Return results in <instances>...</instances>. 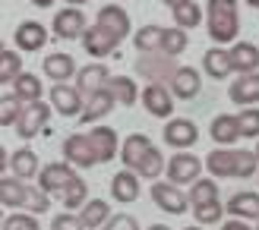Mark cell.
<instances>
[{"label": "cell", "instance_id": "cell-1", "mask_svg": "<svg viewBox=\"0 0 259 230\" xmlns=\"http://www.w3.org/2000/svg\"><path fill=\"white\" fill-rule=\"evenodd\" d=\"M202 170H209L212 180H250L259 174V158L247 148H212L202 158Z\"/></svg>", "mask_w": 259, "mask_h": 230}, {"label": "cell", "instance_id": "cell-2", "mask_svg": "<svg viewBox=\"0 0 259 230\" xmlns=\"http://www.w3.org/2000/svg\"><path fill=\"white\" fill-rule=\"evenodd\" d=\"M205 29L209 38L218 41V47H225L231 41H237L240 35V13H237V0H209L205 4Z\"/></svg>", "mask_w": 259, "mask_h": 230}, {"label": "cell", "instance_id": "cell-3", "mask_svg": "<svg viewBox=\"0 0 259 230\" xmlns=\"http://www.w3.org/2000/svg\"><path fill=\"white\" fill-rule=\"evenodd\" d=\"M48 120H51V104L41 98V101H32V104H22V113H19V120H16L13 130H16V136L22 142H32L48 126Z\"/></svg>", "mask_w": 259, "mask_h": 230}, {"label": "cell", "instance_id": "cell-4", "mask_svg": "<svg viewBox=\"0 0 259 230\" xmlns=\"http://www.w3.org/2000/svg\"><path fill=\"white\" fill-rule=\"evenodd\" d=\"M174 70H177V60L174 57H164L161 50L136 57V76H142L146 82L167 85V82H171V76H174Z\"/></svg>", "mask_w": 259, "mask_h": 230}, {"label": "cell", "instance_id": "cell-5", "mask_svg": "<svg viewBox=\"0 0 259 230\" xmlns=\"http://www.w3.org/2000/svg\"><path fill=\"white\" fill-rule=\"evenodd\" d=\"M164 174H167V183L190 186L193 180L202 177V158L190 155V151H177V155H171V161H164Z\"/></svg>", "mask_w": 259, "mask_h": 230}, {"label": "cell", "instance_id": "cell-6", "mask_svg": "<svg viewBox=\"0 0 259 230\" xmlns=\"http://www.w3.org/2000/svg\"><path fill=\"white\" fill-rule=\"evenodd\" d=\"M161 139L171 148L177 151H187L199 142V126L187 120V117H171V120H164V130H161Z\"/></svg>", "mask_w": 259, "mask_h": 230}, {"label": "cell", "instance_id": "cell-7", "mask_svg": "<svg viewBox=\"0 0 259 230\" xmlns=\"http://www.w3.org/2000/svg\"><path fill=\"white\" fill-rule=\"evenodd\" d=\"M89 29V19L79 7H63L54 13V25H51V32H54L60 41H76V38H82V32Z\"/></svg>", "mask_w": 259, "mask_h": 230}, {"label": "cell", "instance_id": "cell-8", "mask_svg": "<svg viewBox=\"0 0 259 230\" xmlns=\"http://www.w3.org/2000/svg\"><path fill=\"white\" fill-rule=\"evenodd\" d=\"M152 202L158 205L164 214H187L190 208V199L180 186L167 183V180H155L152 183Z\"/></svg>", "mask_w": 259, "mask_h": 230}, {"label": "cell", "instance_id": "cell-9", "mask_svg": "<svg viewBox=\"0 0 259 230\" xmlns=\"http://www.w3.org/2000/svg\"><path fill=\"white\" fill-rule=\"evenodd\" d=\"M51 110H57L60 117H76L79 120V113H82V95H79V88L70 85V82H54V88H51Z\"/></svg>", "mask_w": 259, "mask_h": 230}, {"label": "cell", "instance_id": "cell-10", "mask_svg": "<svg viewBox=\"0 0 259 230\" xmlns=\"http://www.w3.org/2000/svg\"><path fill=\"white\" fill-rule=\"evenodd\" d=\"M139 101L146 104V110L155 120H171L174 117V98H171V92H167V85L146 82V88L139 92Z\"/></svg>", "mask_w": 259, "mask_h": 230}, {"label": "cell", "instance_id": "cell-11", "mask_svg": "<svg viewBox=\"0 0 259 230\" xmlns=\"http://www.w3.org/2000/svg\"><path fill=\"white\" fill-rule=\"evenodd\" d=\"M63 158H67L70 167L76 170H85V167H95V151H92V142H89L85 133H70L63 139Z\"/></svg>", "mask_w": 259, "mask_h": 230}, {"label": "cell", "instance_id": "cell-12", "mask_svg": "<svg viewBox=\"0 0 259 230\" xmlns=\"http://www.w3.org/2000/svg\"><path fill=\"white\" fill-rule=\"evenodd\" d=\"M167 92H171L174 101H193L202 92V76L196 67H177L171 82H167Z\"/></svg>", "mask_w": 259, "mask_h": 230}, {"label": "cell", "instance_id": "cell-13", "mask_svg": "<svg viewBox=\"0 0 259 230\" xmlns=\"http://www.w3.org/2000/svg\"><path fill=\"white\" fill-rule=\"evenodd\" d=\"M95 25H101L108 35H114L117 41H123V38H130V32H133V22H130V13L120 7V4H105L98 10L95 16Z\"/></svg>", "mask_w": 259, "mask_h": 230}, {"label": "cell", "instance_id": "cell-14", "mask_svg": "<svg viewBox=\"0 0 259 230\" xmlns=\"http://www.w3.org/2000/svg\"><path fill=\"white\" fill-rule=\"evenodd\" d=\"M79 41H82V50H85L92 60H105V57H111V54H117V44H120L117 38L108 35L101 25H89Z\"/></svg>", "mask_w": 259, "mask_h": 230}, {"label": "cell", "instance_id": "cell-15", "mask_svg": "<svg viewBox=\"0 0 259 230\" xmlns=\"http://www.w3.org/2000/svg\"><path fill=\"white\" fill-rule=\"evenodd\" d=\"M13 44H16L19 54H35V50H41L48 44V29L35 19H25L13 32Z\"/></svg>", "mask_w": 259, "mask_h": 230}, {"label": "cell", "instance_id": "cell-16", "mask_svg": "<svg viewBox=\"0 0 259 230\" xmlns=\"http://www.w3.org/2000/svg\"><path fill=\"white\" fill-rule=\"evenodd\" d=\"M73 177H76V167H70L67 161H54V164H45V167L38 170V186H41L48 196H51V193L60 196Z\"/></svg>", "mask_w": 259, "mask_h": 230}, {"label": "cell", "instance_id": "cell-17", "mask_svg": "<svg viewBox=\"0 0 259 230\" xmlns=\"http://www.w3.org/2000/svg\"><path fill=\"white\" fill-rule=\"evenodd\" d=\"M89 142H92V151H95V161H98V164L114 161V158H117V151H120V139H117V133H114L111 126H98V123H92Z\"/></svg>", "mask_w": 259, "mask_h": 230}, {"label": "cell", "instance_id": "cell-18", "mask_svg": "<svg viewBox=\"0 0 259 230\" xmlns=\"http://www.w3.org/2000/svg\"><path fill=\"white\" fill-rule=\"evenodd\" d=\"M228 98L234 101L237 107H256L259 104V70L237 76V79L231 82V88H228Z\"/></svg>", "mask_w": 259, "mask_h": 230}, {"label": "cell", "instance_id": "cell-19", "mask_svg": "<svg viewBox=\"0 0 259 230\" xmlns=\"http://www.w3.org/2000/svg\"><path fill=\"white\" fill-rule=\"evenodd\" d=\"M7 170L16 177V180L29 183V180H35V177H38V170H41V161H38V155H35L29 145H22V148H16V151L10 155Z\"/></svg>", "mask_w": 259, "mask_h": 230}, {"label": "cell", "instance_id": "cell-20", "mask_svg": "<svg viewBox=\"0 0 259 230\" xmlns=\"http://www.w3.org/2000/svg\"><path fill=\"white\" fill-rule=\"evenodd\" d=\"M108 67H105V63H101V60H92V63H89V67H79V70H76V76H73V85L76 88H79V95L85 98V95H92V92H98V88H105V82H108Z\"/></svg>", "mask_w": 259, "mask_h": 230}, {"label": "cell", "instance_id": "cell-21", "mask_svg": "<svg viewBox=\"0 0 259 230\" xmlns=\"http://www.w3.org/2000/svg\"><path fill=\"white\" fill-rule=\"evenodd\" d=\"M228 57H231V70H234L237 76L259 70V47L253 41H234L228 47Z\"/></svg>", "mask_w": 259, "mask_h": 230}, {"label": "cell", "instance_id": "cell-22", "mask_svg": "<svg viewBox=\"0 0 259 230\" xmlns=\"http://www.w3.org/2000/svg\"><path fill=\"white\" fill-rule=\"evenodd\" d=\"M111 110H114V98H111V92H108V88H98V92L85 95L79 123H98L101 117H108Z\"/></svg>", "mask_w": 259, "mask_h": 230}, {"label": "cell", "instance_id": "cell-23", "mask_svg": "<svg viewBox=\"0 0 259 230\" xmlns=\"http://www.w3.org/2000/svg\"><path fill=\"white\" fill-rule=\"evenodd\" d=\"M209 136H212V142H218V148H234V142H240L237 117L234 113H218V117H212Z\"/></svg>", "mask_w": 259, "mask_h": 230}, {"label": "cell", "instance_id": "cell-24", "mask_svg": "<svg viewBox=\"0 0 259 230\" xmlns=\"http://www.w3.org/2000/svg\"><path fill=\"white\" fill-rule=\"evenodd\" d=\"M139 193H142V186H139V177L133 170L114 174V180H111V199L114 202H120V205H133V202L139 199Z\"/></svg>", "mask_w": 259, "mask_h": 230}, {"label": "cell", "instance_id": "cell-25", "mask_svg": "<svg viewBox=\"0 0 259 230\" xmlns=\"http://www.w3.org/2000/svg\"><path fill=\"white\" fill-rule=\"evenodd\" d=\"M41 67H45V76H48L51 82H70L73 76H76V70H79V67H76V60L70 54H63V50L48 54Z\"/></svg>", "mask_w": 259, "mask_h": 230}, {"label": "cell", "instance_id": "cell-26", "mask_svg": "<svg viewBox=\"0 0 259 230\" xmlns=\"http://www.w3.org/2000/svg\"><path fill=\"white\" fill-rule=\"evenodd\" d=\"M225 211L237 221H259V193H234Z\"/></svg>", "mask_w": 259, "mask_h": 230}, {"label": "cell", "instance_id": "cell-27", "mask_svg": "<svg viewBox=\"0 0 259 230\" xmlns=\"http://www.w3.org/2000/svg\"><path fill=\"white\" fill-rule=\"evenodd\" d=\"M105 88L111 92L114 104H120V107H133L139 101V85L130 79V76H108Z\"/></svg>", "mask_w": 259, "mask_h": 230}, {"label": "cell", "instance_id": "cell-28", "mask_svg": "<svg viewBox=\"0 0 259 230\" xmlns=\"http://www.w3.org/2000/svg\"><path fill=\"white\" fill-rule=\"evenodd\" d=\"M152 148V139L149 136H142V133H130L123 139V145H120V161H123V167L126 170H136V164L142 161V155Z\"/></svg>", "mask_w": 259, "mask_h": 230}, {"label": "cell", "instance_id": "cell-29", "mask_svg": "<svg viewBox=\"0 0 259 230\" xmlns=\"http://www.w3.org/2000/svg\"><path fill=\"white\" fill-rule=\"evenodd\" d=\"M13 85V95H16L22 104H32V101H41L45 95V85H41V76H35V73H19L16 79L10 82Z\"/></svg>", "mask_w": 259, "mask_h": 230}, {"label": "cell", "instance_id": "cell-30", "mask_svg": "<svg viewBox=\"0 0 259 230\" xmlns=\"http://www.w3.org/2000/svg\"><path fill=\"white\" fill-rule=\"evenodd\" d=\"M76 214H79V221H82L85 230H98L101 224L111 218V202L108 199H89Z\"/></svg>", "mask_w": 259, "mask_h": 230}, {"label": "cell", "instance_id": "cell-31", "mask_svg": "<svg viewBox=\"0 0 259 230\" xmlns=\"http://www.w3.org/2000/svg\"><path fill=\"white\" fill-rule=\"evenodd\" d=\"M171 16H174V25H177V29L190 32V29H199V25H202L205 13H202V7L196 4V0H184V4L171 7Z\"/></svg>", "mask_w": 259, "mask_h": 230}, {"label": "cell", "instance_id": "cell-32", "mask_svg": "<svg viewBox=\"0 0 259 230\" xmlns=\"http://www.w3.org/2000/svg\"><path fill=\"white\" fill-rule=\"evenodd\" d=\"M202 70H205V76H212V79H228L231 73V57H228V50L225 47H209L205 50V57H202Z\"/></svg>", "mask_w": 259, "mask_h": 230}, {"label": "cell", "instance_id": "cell-33", "mask_svg": "<svg viewBox=\"0 0 259 230\" xmlns=\"http://www.w3.org/2000/svg\"><path fill=\"white\" fill-rule=\"evenodd\" d=\"M22 202H25V183L16 180V177H0V208H22Z\"/></svg>", "mask_w": 259, "mask_h": 230}, {"label": "cell", "instance_id": "cell-34", "mask_svg": "<svg viewBox=\"0 0 259 230\" xmlns=\"http://www.w3.org/2000/svg\"><path fill=\"white\" fill-rule=\"evenodd\" d=\"M190 208L193 205H209V202H222L218 199V180H212V177H199V180L190 183Z\"/></svg>", "mask_w": 259, "mask_h": 230}, {"label": "cell", "instance_id": "cell-35", "mask_svg": "<svg viewBox=\"0 0 259 230\" xmlns=\"http://www.w3.org/2000/svg\"><path fill=\"white\" fill-rule=\"evenodd\" d=\"M136 177H139V180H158V177L164 174V155H161V148H149L146 151V155H142V161L136 164V170H133Z\"/></svg>", "mask_w": 259, "mask_h": 230}, {"label": "cell", "instance_id": "cell-36", "mask_svg": "<svg viewBox=\"0 0 259 230\" xmlns=\"http://www.w3.org/2000/svg\"><path fill=\"white\" fill-rule=\"evenodd\" d=\"M60 202H63V208H67V211H79L89 202V183L82 180L79 174H76L73 180L67 183V189L60 193Z\"/></svg>", "mask_w": 259, "mask_h": 230}, {"label": "cell", "instance_id": "cell-37", "mask_svg": "<svg viewBox=\"0 0 259 230\" xmlns=\"http://www.w3.org/2000/svg\"><path fill=\"white\" fill-rule=\"evenodd\" d=\"M161 35L164 25H142L139 32H133V44L139 54H155V50H161Z\"/></svg>", "mask_w": 259, "mask_h": 230}, {"label": "cell", "instance_id": "cell-38", "mask_svg": "<svg viewBox=\"0 0 259 230\" xmlns=\"http://www.w3.org/2000/svg\"><path fill=\"white\" fill-rule=\"evenodd\" d=\"M187 44H190V38H187V32L184 29H177V25H171V29H164V35H161V54L164 57H180L187 50Z\"/></svg>", "mask_w": 259, "mask_h": 230}, {"label": "cell", "instance_id": "cell-39", "mask_svg": "<svg viewBox=\"0 0 259 230\" xmlns=\"http://www.w3.org/2000/svg\"><path fill=\"white\" fill-rule=\"evenodd\" d=\"M48 208H51V196L45 193L41 186L25 183V202H22V211H29V214H45Z\"/></svg>", "mask_w": 259, "mask_h": 230}, {"label": "cell", "instance_id": "cell-40", "mask_svg": "<svg viewBox=\"0 0 259 230\" xmlns=\"http://www.w3.org/2000/svg\"><path fill=\"white\" fill-rule=\"evenodd\" d=\"M19 73H22L19 50H4V54H0V85H10Z\"/></svg>", "mask_w": 259, "mask_h": 230}, {"label": "cell", "instance_id": "cell-41", "mask_svg": "<svg viewBox=\"0 0 259 230\" xmlns=\"http://www.w3.org/2000/svg\"><path fill=\"white\" fill-rule=\"evenodd\" d=\"M0 230H41V224H38L35 214L16 208L13 214H4V224H0Z\"/></svg>", "mask_w": 259, "mask_h": 230}, {"label": "cell", "instance_id": "cell-42", "mask_svg": "<svg viewBox=\"0 0 259 230\" xmlns=\"http://www.w3.org/2000/svg\"><path fill=\"white\" fill-rule=\"evenodd\" d=\"M234 117H237L240 139H259V107H243Z\"/></svg>", "mask_w": 259, "mask_h": 230}, {"label": "cell", "instance_id": "cell-43", "mask_svg": "<svg viewBox=\"0 0 259 230\" xmlns=\"http://www.w3.org/2000/svg\"><path fill=\"white\" fill-rule=\"evenodd\" d=\"M19 113H22V101L16 95H0V126H16L19 120Z\"/></svg>", "mask_w": 259, "mask_h": 230}, {"label": "cell", "instance_id": "cell-44", "mask_svg": "<svg viewBox=\"0 0 259 230\" xmlns=\"http://www.w3.org/2000/svg\"><path fill=\"white\" fill-rule=\"evenodd\" d=\"M193 214H196L199 227H205V224H222V218H225V205H222V202H209V205H193Z\"/></svg>", "mask_w": 259, "mask_h": 230}, {"label": "cell", "instance_id": "cell-45", "mask_svg": "<svg viewBox=\"0 0 259 230\" xmlns=\"http://www.w3.org/2000/svg\"><path fill=\"white\" fill-rule=\"evenodd\" d=\"M98 230H139V221L133 218V214H111Z\"/></svg>", "mask_w": 259, "mask_h": 230}, {"label": "cell", "instance_id": "cell-46", "mask_svg": "<svg viewBox=\"0 0 259 230\" xmlns=\"http://www.w3.org/2000/svg\"><path fill=\"white\" fill-rule=\"evenodd\" d=\"M51 230H85V227H82L76 211H63V214H57V218L51 221Z\"/></svg>", "mask_w": 259, "mask_h": 230}, {"label": "cell", "instance_id": "cell-47", "mask_svg": "<svg viewBox=\"0 0 259 230\" xmlns=\"http://www.w3.org/2000/svg\"><path fill=\"white\" fill-rule=\"evenodd\" d=\"M222 230H253L247 221H237V218H231V221H225L222 224Z\"/></svg>", "mask_w": 259, "mask_h": 230}, {"label": "cell", "instance_id": "cell-48", "mask_svg": "<svg viewBox=\"0 0 259 230\" xmlns=\"http://www.w3.org/2000/svg\"><path fill=\"white\" fill-rule=\"evenodd\" d=\"M7 161H10V155H7V148L0 145V177H4V170H7Z\"/></svg>", "mask_w": 259, "mask_h": 230}, {"label": "cell", "instance_id": "cell-49", "mask_svg": "<svg viewBox=\"0 0 259 230\" xmlns=\"http://www.w3.org/2000/svg\"><path fill=\"white\" fill-rule=\"evenodd\" d=\"M32 7H38V10H51V7H54V0H32Z\"/></svg>", "mask_w": 259, "mask_h": 230}, {"label": "cell", "instance_id": "cell-50", "mask_svg": "<svg viewBox=\"0 0 259 230\" xmlns=\"http://www.w3.org/2000/svg\"><path fill=\"white\" fill-rule=\"evenodd\" d=\"M89 0H67V7H85Z\"/></svg>", "mask_w": 259, "mask_h": 230}, {"label": "cell", "instance_id": "cell-51", "mask_svg": "<svg viewBox=\"0 0 259 230\" xmlns=\"http://www.w3.org/2000/svg\"><path fill=\"white\" fill-rule=\"evenodd\" d=\"M146 230H171L167 224H152V227H146Z\"/></svg>", "mask_w": 259, "mask_h": 230}, {"label": "cell", "instance_id": "cell-52", "mask_svg": "<svg viewBox=\"0 0 259 230\" xmlns=\"http://www.w3.org/2000/svg\"><path fill=\"white\" fill-rule=\"evenodd\" d=\"M247 7H253V10H259V0H243Z\"/></svg>", "mask_w": 259, "mask_h": 230}, {"label": "cell", "instance_id": "cell-53", "mask_svg": "<svg viewBox=\"0 0 259 230\" xmlns=\"http://www.w3.org/2000/svg\"><path fill=\"white\" fill-rule=\"evenodd\" d=\"M161 4H167V7H177V4H184V0H161Z\"/></svg>", "mask_w": 259, "mask_h": 230}, {"label": "cell", "instance_id": "cell-54", "mask_svg": "<svg viewBox=\"0 0 259 230\" xmlns=\"http://www.w3.org/2000/svg\"><path fill=\"white\" fill-rule=\"evenodd\" d=\"M184 230H202V227H196V224H190V227H184Z\"/></svg>", "mask_w": 259, "mask_h": 230}, {"label": "cell", "instance_id": "cell-55", "mask_svg": "<svg viewBox=\"0 0 259 230\" xmlns=\"http://www.w3.org/2000/svg\"><path fill=\"white\" fill-rule=\"evenodd\" d=\"M253 155H256V158H259V142H256V148H253Z\"/></svg>", "mask_w": 259, "mask_h": 230}, {"label": "cell", "instance_id": "cell-56", "mask_svg": "<svg viewBox=\"0 0 259 230\" xmlns=\"http://www.w3.org/2000/svg\"><path fill=\"white\" fill-rule=\"evenodd\" d=\"M4 50H7V44H4V41H0V54H4Z\"/></svg>", "mask_w": 259, "mask_h": 230}, {"label": "cell", "instance_id": "cell-57", "mask_svg": "<svg viewBox=\"0 0 259 230\" xmlns=\"http://www.w3.org/2000/svg\"><path fill=\"white\" fill-rule=\"evenodd\" d=\"M0 224H4V208H0Z\"/></svg>", "mask_w": 259, "mask_h": 230}, {"label": "cell", "instance_id": "cell-58", "mask_svg": "<svg viewBox=\"0 0 259 230\" xmlns=\"http://www.w3.org/2000/svg\"><path fill=\"white\" fill-rule=\"evenodd\" d=\"M256 230H259V224H256Z\"/></svg>", "mask_w": 259, "mask_h": 230}, {"label": "cell", "instance_id": "cell-59", "mask_svg": "<svg viewBox=\"0 0 259 230\" xmlns=\"http://www.w3.org/2000/svg\"><path fill=\"white\" fill-rule=\"evenodd\" d=\"M256 177H259V174H256Z\"/></svg>", "mask_w": 259, "mask_h": 230}]
</instances>
